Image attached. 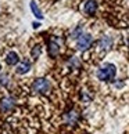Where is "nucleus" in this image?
<instances>
[{
  "instance_id": "obj_1",
  "label": "nucleus",
  "mask_w": 129,
  "mask_h": 134,
  "mask_svg": "<svg viewBox=\"0 0 129 134\" xmlns=\"http://www.w3.org/2000/svg\"><path fill=\"white\" fill-rule=\"evenodd\" d=\"M115 73H117L115 65L114 64H106L97 71V77L101 82H110L115 77Z\"/></svg>"
},
{
  "instance_id": "obj_2",
  "label": "nucleus",
  "mask_w": 129,
  "mask_h": 134,
  "mask_svg": "<svg viewBox=\"0 0 129 134\" xmlns=\"http://www.w3.org/2000/svg\"><path fill=\"white\" fill-rule=\"evenodd\" d=\"M32 87H33V90L36 91V93H40V94H46L50 91V88H51V84L50 82L47 80V79H36V80L33 82L32 84Z\"/></svg>"
},
{
  "instance_id": "obj_3",
  "label": "nucleus",
  "mask_w": 129,
  "mask_h": 134,
  "mask_svg": "<svg viewBox=\"0 0 129 134\" xmlns=\"http://www.w3.org/2000/svg\"><path fill=\"white\" fill-rule=\"evenodd\" d=\"M92 42H93L92 35H89V33H83L82 36L76 40V48H78V50H81V51H85V50H87V48L90 47Z\"/></svg>"
},
{
  "instance_id": "obj_4",
  "label": "nucleus",
  "mask_w": 129,
  "mask_h": 134,
  "mask_svg": "<svg viewBox=\"0 0 129 134\" xmlns=\"http://www.w3.org/2000/svg\"><path fill=\"white\" fill-rule=\"evenodd\" d=\"M96 10H97V2L96 0H87L85 3V6H83V11H85V14H87V15H95Z\"/></svg>"
},
{
  "instance_id": "obj_5",
  "label": "nucleus",
  "mask_w": 129,
  "mask_h": 134,
  "mask_svg": "<svg viewBox=\"0 0 129 134\" xmlns=\"http://www.w3.org/2000/svg\"><path fill=\"white\" fill-rule=\"evenodd\" d=\"M29 69H31V64H29V61H27V59H24V61L18 62L17 64V73H19V75H24V73L29 72Z\"/></svg>"
},
{
  "instance_id": "obj_6",
  "label": "nucleus",
  "mask_w": 129,
  "mask_h": 134,
  "mask_svg": "<svg viewBox=\"0 0 129 134\" xmlns=\"http://www.w3.org/2000/svg\"><path fill=\"white\" fill-rule=\"evenodd\" d=\"M6 62H7V65H16V64H18L19 62L18 54L16 51H10L6 57Z\"/></svg>"
},
{
  "instance_id": "obj_7",
  "label": "nucleus",
  "mask_w": 129,
  "mask_h": 134,
  "mask_svg": "<svg viewBox=\"0 0 129 134\" xmlns=\"http://www.w3.org/2000/svg\"><path fill=\"white\" fill-rule=\"evenodd\" d=\"M14 104L16 102H14L13 98H4L2 101V104H0V108H2L3 111H10V109H13Z\"/></svg>"
},
{
  "instance_id": "obj_8",
  "label": "nucleus",
  "mask_w": 129,
  "mask_h": 134,
  "mask_svg": "<svg viewBox=\"0 0 129 134\" xmlns=\"http://www.w3.org/2000/svg\"><path fill=\"white\" fill-rule=\"evenodd\" d=\"M58 53H60V47H58V44L56 42H50V43H49V54H50V57H56Z\"/></svg>"
},
{
  "instance_id": "obj_9",
  "label": "nucleus",
  "mask_w": 129,
  "mask_h": 134,
  "mask_svg": "<svg viewBox=\"0 0 129 134\" xmlns=\"http://www.w3.org/2000/svg\"><path fill=\"white\" fill-rule=\"evenodd\" d=\"M67 122H68V125H75V123L78 122V119H79V115L75 112V111H71L69 113H67Z\"/></svg>"
},
{
  "instance_id": "obj_10",
  "label": "nucleus",
  "mask_w": 129,
  "mask_h": 134,
  "mask_svg": "<svg viewBox=\"0 0 129 134\" xmlns=\"http://www.w3.org/2000/svg\"><path fill=\"white\" fill-rule=\"evenodd\" d=\"M100 47L103 48V50H110L111 47V39L108 36H103L101 40H100Z\"/></svg>"
},
{
  "instance_id": "obj_11",
  "label": "nucleus",
  "mask_w": 129,
  "mask_h": 134,
  "mask_svg": "<svg viewBox=\"0 0 129 134\" xmlns=\"http://www.w3.org/2000/svg\"><path fill=\"white\" fill-rule=\"evenodd\" d=\"M31 10H32L33 15L36 17V18H39V19H42V18H43V14H42V11L39 10V7L36 6V3H35V2H31Z\"/></svg>"
},
{
  "instance_id": "obj_12",
  "label": "nucleus",
  "mask_w": 129,
  "mask_h": 134,
  "mask_svg": "<svg viewBox=\"0 0 129 134\" xmlns=\"http://www.w3.org/2000/svg\"><path fill=\"white\" fill-rule=\"evenodd\" d=\"M40 53H42V47L38 44V46H35V47L32 48V58H33V59H38V57L40 55Z\"/></svg>"
},
{
  "instance_id": "obj_13",
  "label": "nucleus",
  "mask_w": 129,
  "mask_h": 134,
  "mask_svg": "<svg viewBox=\"0 0 129 134\" xmlns=\"http://www.w3.org/2000/svg\"><path fill=\"white\" fill-rule=\"evenodd\" d=\"M82 35H83V32H82V26H78L75 31L72 32V39H76V40H78V39L81 37Z\"/></svg>"
},
{
  "instance_id": "obj_14",
  "label": "nucleus",
  "mask_w": 129,
  "mask_h": 134,
  "mask_svg": "<svg viewBox=\"0 0 129 134\" xmlns=\"http://www.w3.org/2000/svg\"><path fill=\"white\" fill-rule=\"evenodd\" d=\"M7 80H8L7 76H2L0 77V84H7Z\"/></svg>"
},
{
  "instance_id": "obj_15",
  "label": "nucleus",
  "mask_w": 129,
  "mask_h": 134,
  "mask_svg": "<svg viewBox=\"0 0 129 134\" xmlns=\"http://www.w3.org/2000/svg\"><path fill=\"white\" fill-rule=\"evenodd\" d=\"M39 25H40V24H39V22H33V28H38Z\"/></svg>"
},
{
  "instance_id": "obj_16",
  "label": "nucleus",
  "mask_w": 129,
  "mask_h": 134,
  "mask_svg": "<svg viewBox=\"0 0 129 134\" xmlns=\"http://www.w3.org/2000/svg\"><path fill=\"white\" fill-rule=\"evenodd\" d=\"M0 69H2V66H0Z\"/></svg>"
}]
</instances>
